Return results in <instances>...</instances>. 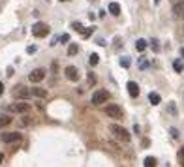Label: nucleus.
I'll list each match as a JSON object with an SVG mask.
<instances>
[{
	"label": "nucleus",
	"instance_id": "a878e982",
	"mask_svg": "<svg viewBox=\"0 0 184 167\" xmlns=\"http://www.w3.org/2000/svg\"><path fill=\"white\" fill-rule=\"evenodd\" d=\"M169 133H171V137H173V139H177V137H178V130H177V128H169Z\"/></svg>",
	"mask_w": 184,
	"mask_h": 167
},
{
	"label": "nucleus",
	"instance_id": "bb28decb",
	"mask_svg": "<svg viewBox=\"0 0 184 167\" xmlns=\"http://www.w3.org/2000/svg\"><path fill=\"white\" fill-rule=\"evenodd\" d=\"M147 66H148V60H145V58H141V60H139V68H141V69H145Z\"/></svg>",
	"mask_w": 184,
	"mask_h": 167
},
{
	"label": "nucleus",
	"instance_id": "dca6fc26",
	"mask_svg": "<svg viewBox=\"0 0 184 167\" xmlns=\"http://www.w3.org/2000/svg\"><path fill=\"white\" fill-rule=\"evenodd\" d=\"M10 122H11V116H10V115H0V128L8 126Z\"/></svg>",
	"mask_w": 184,
	"mask_h": 167
},
{
	"label": "nucleus",
	"instance_id": "2f4dec72",
	"mask_svg": "<svg viewBox=\"0 0 184 167\" xmlns=\"http://www.w3.org/2000/svg\"><path fill=\"white\" fill-rule=\"evenodd\" d=\"M4 94V85H2V81H0V96Z\"/></svg>",
	"mask_w": 184,
	"mask_h": 167
},
{
	"label": "nucleus",
	"instance_id": "2eb2a0df",
	"mask_svg": "<svg viewBox=\"0 0 184 167\" xmlns=\"http://www.w3.org/2000/svg\"><path fill=\"white\" fill-rule=\"evenodd\" d=\"M160 100H162V98H160V94H158V92H150V94H148V102H150L152 105H158V103H160Z\"/></svg>",
	"mask_w": 184,
	"mask_h": 167
},
{
	"label": "nucleus",
	"instance_id": "39448f33",
	"mask_svg": "<svg viewBox=\"0 0 184 167\" xmlns=\"http://www.w3.org/2000/svg\"><path fill=\"white\" fill-rule=\"evenodd\" d=\"M13 96H15L17 100H28V98L32 96V90H30V88H27V86H15Z\"/></svg>",
	"mask_w": 184,
	"mask_h": 167
},
{
	"label": "nucleus",
	"instance_id": "aec40b11",
	"mask_svg": "<svg viewBox=\"0 0 184 167\" xmlns=\"http://www.w3.org/2000/svg\"><path fill=\"white\" fill-rule=\"evenodd\" d=\"M173 68H175V71H178V73H182V69H184V64H182L180 60H175V62H173Z\"/></svg>",
	"mask_w": 184,
	"mask_h": 167
},
{
	"label": "nucleus",
	"instance_id": "9b49d317",
	"mask_svg": "<svg viewBox=\"0 0 184 167\" xmlns=\"http://www.w3.org/2000/svg\"><path fill=\"white\" fill-rule=\"evenodd\" d=\"M126 88H128V94L132 98H137L139 96V85H137L135 81H130L128 85H126Z\"/></svg>",
	"mask_w": 184,
	"mask_h": 167
},
{
	"label": "nucleus",
	"instance_id": "cd10ccee",
	"mask_svg": "<svg viewBox=\"0 0 184 167\" xmlns=\"http://www.w3.org/2000/svg\"><path fill=\"white\" fill-rule=\"evenodd\" d=\"M58 41H64V43H66V41H70V34H62V36L58 38Z\"/></svg>",
	"mask_w": 184,
	"mask_h": 167
},
{
	"label": "nucleus",
	"instance_id": "4468645a",
	"mask_svg": "<svg viewBox=\"0 0 184 167\" xmlns=\"http://www.w3.org/2000/svg\"><path fill=\"white\" fill-rule=\"evenodd\" d=\"M147 45H148V43H147V40H143V38H141V40H137V41H135V49L139 51V53H143V51L147 49Z\"/></svg>",
	"mask_w": 184,
	"mask_h": 167
},
{
	"label": "nucleus",
	"instance_id": "20e7f679",
	"mask_svg": "<svg viewBox=\"0 0 184 167\" xmlns=\"http://www.w3.org/2000/svg\"><path fill=\"white\" fill-rule=\"evenodd\" d=\"M105 115L109 118H122V107L117 105V103H109L105 107Z\"/></svg>",
	"mask_w": 184,
	"mask_h": 167
},
{
	"label": "nucleus",
	"instance_id": "1a4fd4ad",
	"mask_svg": "<svg viewBox=\"0 0 184 167\" xmlns=\"http://www.w3.org/2000/svg\"><path fill=\"white\" fill-rule=\"evenodd\" d=\"M28 79H30V83H41V81L45 79V69H41V68L34 69L32 73L28 75Z\"/></svg>",
	"mask_w": 184,
	"mask_h": 167
},
{
	"label": "nucleus",
	"instance_id": "f704fd0d",
	"mask_svg": "<svg viewBox=\"0 0 184 167\" xmlns=\"http://www.w3.org/2000/svg\"><path fill=\"white\" fill-rule=\"evenodd\" d=\"M180 56H184V49H180Z\"/></svg>",
	"mask_w": 184,
	"mask_h": 167
},
{
	"label": "nucleus",
	"instance_id": "f8f14e48",
	"mask_svg": "<svg viewBox=\"0 0 184 167\" xmlns=\"http://www.w3.org/2000/svg\"><path fill=\"white\" fill-rule=\"evenodd\" d=\"M32 90V96H36V98H47V88H40V86H36V88H30Z\"/></svg>",
	"mask_w": 184,
	"mask_h": 167
},
{
	"label": "nucleus",
	"instance_id": "ddd939ff",
	"mask_svg": "<svg viewBox=\"0 0 184 167\" xmlns=\"http://www.w3.org/2000/svg\"><path fill=\"white\" fill-rule=\"evenodd\" d=\"M109 13L115 15V17H119V15H120V6H119L117 2H111V4H109Z\"/></svg>",
	"mask_w": 184,
	"mask_h": 167
},
{
	"label": "nucleus",
	"instance_id": "7ed1b4c3",
	"mask_svg": "<svg viewBox=\"0 0 184 167\" xmlns=\"http://www.w3.org/2000/svg\"><path fill=\"white\" fill-rule=\"evenodd\" d=\"M49 25H45V23H34L32 25V36H36V38H45L49 34Z\"/></svg>",
	"mask_w": 184,
	"mask_h": 167
},
{
	"label": "nucleus",
	"instance_id": "a211bd4d",
	"mask_svg": "<svg viewBox=\"0 0 184 167\" xmlns=\"http://www.w3.org/2000/svg\"><path fill=\"white\" fill-rule=\"evenodd\" d=\"M145 167H156V158H152V156H148V158H145V163H143Z\"/></svg>",
	"mask_w": 184,
	"mask_h": 167
},
{
	"label": "nucleus",
	"instance_id": "9d476101",
	"mask_svg": "<svg viewBox=\"0 0 184 167\" xmlns=\"http://www.w3.org/2000/svg\"><path fill=\"white\" fill-rule=\"evenodd\" d=\"M30 103H25V102H19V103H11L10 105V111H15V113H28L30 111Z\"/></svg>",
	"mask_w": 184,
	"mask_h": 167
},
{
	"label": "nucleus",
	"instance_id": "e433bc0d",
	"mask_svg": "<svg viewBox=\"0 0 184 167\" xmlns=\"http://www.w3.org/2000/svg\"><path fill=\"white\" fill-rule=\"evenodd\" d=\"M173 2H177V0H173Z\"/></svg>",
	"mask_w": 184,
	"mask_h": 167
},
{
	"label": "nucleus",
	"instance_id": "c85d7f7f",
	"mask_svg": "<svg viewBox=\"0 0 184 167\" xmlns=\"http://www.w3.org/2000/svg\"><path fill=\"white\" fill-rule=\"evenodd\" d=\"M27 53H30V55L36 53V47H34V45H28V47H27Z\"/></svg>",
	"mask_w": 184,
	"mask_h": 167
},
{
	"label": "nucleus",
	"instance_id": "b1692460",
	"mask_svg": "<svg viewBox=\"0 0 184 167\" xmlns=\"http://www.w3.org/2000/svg\"><path fill=\"white\" fill-rule=\"evenodd\" d=\"M178 163H180V165L184 167V147H182V148L178 150Z\"/></svg>",
	"mask_w": 184,
	"mask_h": 167
},
{
	"label": "nucleus",
	"instance_id": "5701e85b",
	"mask_svg": "<svg viewBox=\"0 0 184 167\" xmlns=\"http://www.w3.org/2000/svg\"><path fill=\"white\" fill-rule=\"evenodd\" d=\"M130 64H132L130 56H122V58H120V66H122V68H130Z\"/></svg>",
	"mask_w": 184,
	"mask_h": 167
},
{
	"label": "nucleus",
	"instance_id": "6ab92c4d",
	"mask_svg": "<svg viewBox=\"0 0 184 167\" xmlns=\"http://www.w3.org/2000/svg\"><path fill=\"white\" fill-rule=\"evenodd\" d=\"M77 51H79L77 43H70V47H68V55H70V56H73V55H75Z\"/></svg>",
	"mask_w": 184,
	"mask_h": 167
},
{
	"label": "nucleus",
	"instance_id": "4be33fe9",
	"mask_svg": "<svg viewBox=\"0 0 184 167\" xmlns=\"http://www.w3.org/2000/svg\"><path fill=\"white\" fill-rule=\"evenodd\" d=\"M92 32H94V27H88V28H83V30H81V36H83V38H88Z\"/></svg>",
	"mask_w": 184,
	"mask_h": 167
},
{
	"label": "nucleus",
	"instance_id": "473e14b6",
	"mask_svg": "<svg viewBox=\"0 0 184 167\" xmlns=\"http://www.w3.org/2000/svg\"><path fill=\"white\" fill-rule=\"evenodd\" d=\"M2 160H4V154H2V152H0V163H2Z\"/></svg>",
	"mask_w": 184,
	"mask_h": 167
},
{
	"label": "nucleus",
	"instance_id": "72a5a7b5",
	"mask_svg": "<svg viewBox=\"0 0 184 167\" xmlns=\"http://www.w3.org/2000/svg\"><path fill=\"white\" fill-rule=\"evenodd\" d=\"M160 2H162V0H154V4H156V6H158V4H160Z\"/></svg>",
	"mask_w": 184,
	"mask_h": 167
},
{
	"label": "nucleus",
	"instance_id": "f03ea898",
	"mask_svg": "<svg viewBox=\"0 0 184 167\" xmlns=\"http://www.w3.org/2000/svg\"><path fill=\"white\" fill-rule=\"evenodd\" d=\"M107 100H109V92L103 90V88H98L94 94H92L90 103H92V105H102V103H105Z\"/></svg>",
	"mask_w": 184,
	"mask_h": 167
},
{
	"label": "nucleus",
	"instance_id": "7c9ffc66",
	"mask_svg": "<svg viewBox=\"0 0 184 167\" xmlns=\"http://www.w3.org/2000/svg\"><path fill=\"white\" fill-rule=\"evenodd\" d=\"M169 111H171V113H177V107H175V105L171 103V105H169Z\"/></svg>",
	"mask_w": 184,
	"mask_h": 167
},
{
	"label": "nucleus",
	"instance_id": "c756f323",
	"mask_svg": "<svg viewBox=\"0 0 184 167\" xmlns=\"http://www.w3.org/2000/svg\"><path fill=\"white\" fill-rule=\"evenodd\" d=\"M88 81H90V83H96V77H94V75L90 73V75H88Z\"/></svg>",
	"mask_w": 184,
	"mask_h": 167
},
{
	"label": "nucleus",
	"instance_id": "f257e3e1",
	"mask_svg": "<svg viewBox=\"0 0 184 167\" xmlns=\"http://www.w3.org/2000/svg\"><path fill=\"white\" fill-rule=\"evenodd\" d=\"M109 132L117 137L119 141H122V143H130V139H132V135L128 133V130L122 128V126H119V124H111L109 126Z\"/></svg>",
	"mask_w": 184,
	"mask_h": 167
},
{
	"label": "nucleus",
	"instance_id": "c9c22d12",
	"mask_svg": "<svg viewBox=\"0 0 184 167\" xmlns=\"http://www.w3.org/2000/svg\"><path fill=\"white\" fill-rule=\"evenodd\" d=\"M60 2H68V0H60Z\"/></svg>",
	"mask_w": 184,
	"mask_h": 167
},
{
	"label": "nucleus",
	"instance_id": "f3484780",
	"mask_svg": "<svg viewBox=\"0 0 184 167\" xmlns=\"http://www.w3.org/2000/svg\"><path fill=\"white\" fill-rule=\"evenodd\" d=\"M98 62H100V56H98L96 53H92V55L88 56V64H90V66H96Z\"/></svg>",
	"mask_w": 184,
	"mask_h": 167
},
{
	"label": "nucleus",
	"instance_id": "393cba45",
	"mask_svg": "<svg viewBox=\"0 0 184 167\" xmlns=\"http://www.w3.org/2000/svg\"><path fill=\"white\" fill-rule=\"evenodd\" d=\"M72 28H73V30H77V32H81V30H83V25L77 21V23H73V25H72Z\"/></svg>",
	"mask_w": 184,
	"mask_h": 167
},
{
	"label": "nucleus",
	"instance_id": "0eeeda50",
	"mask_svg": "<svg viewBox=\"0 0 184 167\" xmlns=\"http://www.w3.org/2000/svg\"><path fill=\"white\" fill-rule=\"evenodd\" d=\"M173 17L175 19H182L184 17V0L173 2Z\"/></svg>",
	"mask_w": 184,
	"mask_h": 167
},
{
	"label": "nucleus",
	"instance_id": "412c9836",
	"mask_svg": "<svg viewBox=\"0 0 184 167\" xmlns=\"http://www.w3.org/2000/svg\"><path fill=\"white\" fill-rule=\"evenodd\" d=\"M150 47H152V51H154V53H158V51H160V41H158L156 38H154V40H150Z\"/></svg>",
	"mask_w": 184,
	"mask_h": 167
},
{
	"label": "nucleus",
	"instance_id": "6e6552de",
	"mask_svg": "<svg viewBox=\"0 0 184 167\" xmlns=\"http://www.w3.org/2000/svg\"><path fill=\"white\" fill-rule=\"evenodd\" d=\"M0 141H2V143H17V141H21V133H17V132L2 133V135H0Z\"/></svg>",
	"mask_w": 184,
	"mask_h": 167
},
{
	"label": "nucleus",
	"instance_id": "423d86ee",
	"mask_svg": "<svg viewBox=\"0 0 184 167\" xmlns=\"http://www.w3.org/2000/svg\"><path fill=\"white\" fill-rule=\"evenodd\" d=\"M64 73H66V77H68V81H72V83H77V81H79V77H81V73H79V69H77L75 66H68V68L64 69Z\"/></svg>",
	"mask_w": 184,
	"mask_h": 167
}]
</instances>
